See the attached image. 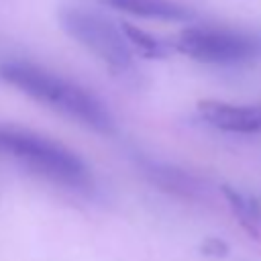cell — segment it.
Instances as JSON below:
<instances>
[{
    "mask_svg": "<svg viewBox=\"0 0 261 261\" xmlns=\"http://www.w3.org/2000/svg\"><path fill=\"white\" fill-rule=\"evenodd\" d=\"M57 20L69 39L96 55L112 71L124 73L133 67V49L126 43L120 27L100 12L82 6H63Z\"/></svg>",
    "mask_w": 261,
    "mask_h": 261,
    "instance_id": "cell-4",
    "label": "cell"
},
{
    "mask_svg": "<svg viewBox=\"0 0 261 261\" xmlns=\"http://www.w3.org/2000/svg\"><path fill=\"white\" fill-rule=\"evenodd\" d=\"M102 2L116 10L149 20L190 22L196 18V10L177 0H102Z\"/></svg>",
    "mask_w": 261,
    "mask_h": 261,
    "instance_id": "cell-7",
    "label": "cell"
},
{
    "mask_svg": "<svg viewBox=\"0 0 261 261\" xmlns=\"http://www.w3.org/2000/svg\"><path fill=\"white\" fill-rule=\"evenodd\" d=\"M120 31L126 39V43L130 45L133 51H137L141 57H147V59H163L169 55V49L171 45L157 39L155 35H151L149 31L137 27V24H130V22H122L120 24Z\"/></svg>",
    "mask_w": 261,
    "mask_h": 261,
    "instance_id": "cell-9",
    "label": "cell"
},
{
    "mask_svg": "<svg viewBox=\"0 0 261 261\" xmlns=\"http://www.w3.org/2000/svg\"><path fill=\"white\" fill-rule=\"evenodd\" d=\"M141 173L161 192L181 198V200H204L206 198V186L192 173H188L186 169H179L175 165L169 163H161V161H153V159H141Z\"/></svg>",
    "mask_w": 261,
    "mask_h": 261,
    "instance_id": "cell-6",
    "label": "cell"
},
{
    "mask_svg": "<svg viewBox=\"0 0 261 261\" xmlns=\"http://www.w3.org/2000/svg\"><path fill=\"white\" fill-rule=\"evenodd\" d=\"M177 53L200 63H247L261 57V35L228 27H186L169 43Z\"/></svg>",
    "mask_w": 261,
    "mask_h": 261,
    "instance_id": "cell-3",
    "label": "cell"
},
{
    "mask_svg": "<svg viewBox=\"0 0 261 261\" xmlns=\"http://www.w3.org/2000/svg\"><path fill=\"white\" fill-rule=\"evenodd\" d=\"M202 253L208 255V257H226L230 253V247L226 241L218 239V237H208L202 245H200Z\"/></svg>",
    "mask_w": 261,
    "mask_h": 261,
    "instance_id": "cell-10",
    "label": "cell"
},
{
    "mask_svg": "<svg viewBox=\"0 0 261 261\" xmlns=\"http://www.w3.org/2000/svg\"><path fill=\"white\" fill-rule=\"evenodd\" d=\"M220 192L222 196L226 198L232 214L237 216L239 224L255 239H261V214L255 206V200H249L245 198L241 192H237L234 188L230 186H220Z\"/></svg>",
    "mask_w": 261,
    "mask_h": 261,
    "instance_id": "cell-8",
    "label": "cell"
},
{
    "mask_svg": "<svg viewBox=\"0 0 261 261\" xmlns=\"http://www.w3.org/2000/svg\"><path fill=\"white\" fill-rule=\"evenodd\" d=\"M200 118L224 133L257 135L261 133V104H232L224 100L206 98L198 102Z\"/></svg>",
    "mask_w": 261,
    "mask_h": 261,
    "instance_id": "cell-5",
    "label": "cell"
},
{
    "mask_svg": "<svg viewBox=\"0 0 261 261\" xmlns=\"http://www.w3.org/2000/svg\"><path fill=\"white\" fill-rule=\"evenodd\" d=\"M0 82L94 133L110 135L114 130L108 106L88 88L55 71L29 61H4L0 63Z\"/></svg>",
    "mask_w": 261,
    "mask_h": 261,
    "instance_id": "cell-1",
    "label": "cell"
},
{
    "mask_svg": "<svg viewBox=\"0 0 261 261\" xmlns=\"http://www.w3.org/2000/svg\"><path fill=\"white\" fill-rule=\"evenodd\" d=\"M0 155L24 165L31 173L69 190H88L92 175L84 159L59 141L22 128L0 124Z\"/></svg>",
    "mask_w": 261,
    "mask_h": 261,
    "instance_id": "cell-2",
    "label": "cell"
}]
</instances>
